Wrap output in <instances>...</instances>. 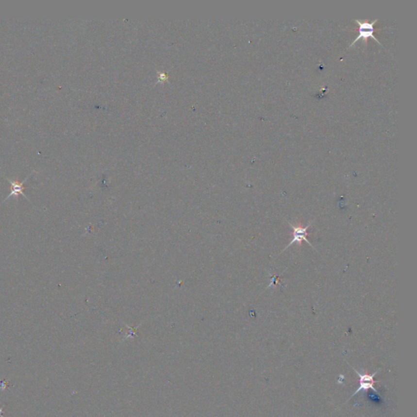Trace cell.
Returning a JSON list of instances; mask_svg holds the SVG:
<instances>
[{
  "instance_id": "cell-1",
  "label": "cell",
  "mask_w": 417,
  "mask_h": 417,
  "mask_svg": "<svg viewBox=\"0 0 417 417\" xmlns=\"http://www.w3.org/2000/svg\"><path fill=\"white\" fill-rule=\"evenodd\" d=\"M354 21L357 23L358 26H359V34L357 36L356 38L352 42L351 44L350 45L349 48L354 47V44L358 41L360 40V39H363L364 43L367 44V38H373L377 43H379L380 45L382 46V43H380L378 39H377L376 37L373 35V33H374V25L378 21V19H376V20H373L372 22H367V21L361 22L359 20H354Z\"/></svg>"
},
{
  "instance_id": "cell-2",
  "label": "cell",
  "mask_w": 417,
  "mask_h": 417,
  "mask_svg": "<svg viewBox=\"0 0 417 417\" xmlns=\"http://www.w3.org/2000/svg\"><path fill=\"white\" fill-rule=\"evenodd\" d=\"M354 370L355 373H356L359 377V387L357 389L356 391L354 392V394L352 395L351 398L354 397V395H356L358 393L361 392L362 390H368V389H372L376 394L380 395L379 393H378L377 389H375L374 384L376 382H378L375 381L374 377L377 374V372H379L381 369L378 370L377 372H375L372 375L361 374L360 372H358V371L354 369ZM351 398H350V399H351Z\"/></svg>"
},
{
  "instance_id": "cell-3",
  "label": "cell",
  "mask_w": 417,
  "mask_h": 417,
  "mask_svg": "<svg viewBox=\"0 0 417 417\" xmlns=\"http://www.w3.org/2000/svg\"><path fill=\"white\" fill-rule=\"evenodd\" d=\"M34 172H35V171H33V172L31 173V175H28V176H27V177H26L25 180H23L22 182L21 183L17 182V181H14V180H10V179H6V180H7V181H8V182L10 183L11 193L10 194L8 195V197H7V198H6L4 200H3V202H2V204H3V203L6 202L7 200H9V199H10L11 198H13V197H15V198H17V197L18 196H19V195H22L24 198H26V199H27V200L30 201V199H29L28 197H27V196H26V195L24 193V189L26 188V187H24V184H25V183H26V181H27V180H28L29 179H30V178H31V176H32V175L34 174Z\"/></svg>"
},
{
  "instance_id": "cell-4",
  "label": "cell",
  "mask_w": 417,
  "mask_h": 417,
  "mask_svg": "<svg viewBox=\"0 0 417 417\" xmlns=\"http://www.w3.org/2000/svg\"><path fill=\"white\" fill-rule=\"evenodd\" d=\"M290 227L293 229V239H292V241L289 243V245L286 247L284 251L286 249L288 248V247H290L291 245H293V243H299L301 242V240H305L306 242H307L309 245H311V247H313V245H311V243L309 242L308 240H307V229H308L310 227H311V223H309L308 225L305 227V228H301V227H294V226L290 224ZM314 248V247H313Z\"/></svg>"
},
{
  "instance_id": "cell-5",
  "label": "cell",
  "mask_w": 417,
  "mask_h": 417,
  "mask_svg": "<svg viewBox=\"0 0 417 417\" xmlns=\"http://www.w3.org/2000/svg\"><path fill=\"white\" fill-rule=\"evenodd\" d=\"M8 382H9V379L4 380V381H3V382H0V389H2V390H4V389L7 388V386H8Z\"/></svg>"
},
{
  "instance_id": "cell-6",
  "label": "cell",
  "mask_w": 417,
  "mask_h": 417,
  "mask_svg": "<svg viewBox=\"0 0 417 417\" xmlns=\"http://www.w3.org/2000/svg\"><path fill=\"white\" fill-rule=\"evenodd\" d=\"M3 407H0V417H3V415H2V413H3Z\"/></svg>"
}]
</instances>
